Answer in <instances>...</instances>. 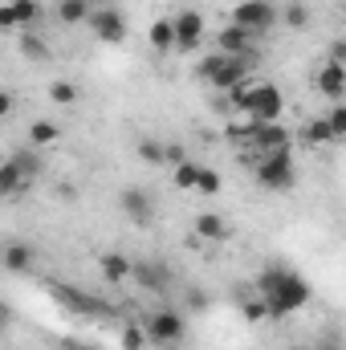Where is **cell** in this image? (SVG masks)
<instances>
[{
	"instance_id": "1",
	"label": "cell",
	"mask_w": 346,
	"mask_h": 350,
	"mask_svg": "<svg viewBox=\"0 0 346 350\" xmlns=\"http://www.w3.org/2000/svg\"><path fill=\"white\" fill-rule=\"evenodd\" d=\"M257 293L269 301V318H285V314L310 306V297H314L310 281H306L302 273H293V269H281V265H269V269L261 273Z\"/></svg>"
},
{
	"instance_id": "2",
	"label": "cell",
	"mask_w": 346,
	"mask_h": 350,
	"mask_svg": "<svg viewBox=\"0 0 346 350\" xmlns=\"http://www.w3.org/2000/svg\"><path fill=\"white\" fill-rule=\"evenodd\" d=\"M257 66V53H249V57H228V53H208L200 66H196V78L200 82H208L212 90H224V94H232L237 86H245V78H249V70Z\"/></svg>"
},
{
	"instance_id": "3",
	"label": "cell",
	"mask_w": 346,
	"mask_h": 350,
	"mask_svg": "<svg viewBox=\"0 0 346 350\" xmlns=\"http://www.w3.org/2000/svg\"><path fill=\"white\" fill-rule=\"evenodd\" d=\"M253 175H257L261 187H269V191H285V187H293L297 167H293V155H289V151H269V155H257Z\"/></svg>"
},
{
	"instance_id": "4",
	"label": "cell",
	"mask_w": 346,
	"mask_h": 350,
	"mask_svg": "<svg viewBox=\"0 0 346 350\" xmlns=\"http://www.w3.org/2000/svg\"><path fill=\"white\" fill-rule=\"evenodd\" d=\"M143 326H147V338H151L155 347H163V350H175L183 338H187V326H183V318L175 314L172 306H159V310H151Z\"/></svg>"
},
{
	"instance_id": "5",
	"label": "cell",
	"mask_w": 346,
	"mask_h": 350,
	"mask_svg": "<svg viewBox=\"0 0 346 350\" xmlns=\"http://www.w3.org/2000/svg\"><path fill=\"white\" fill-rule=\"evenodd\" d=\"M277 21H281V8H277L273 0H241V4L232 8V25L249 29L253 37H265Z\"/></svg>"
},
{
	"instance_id": "6",
	"label": "cell",
	"mask_w": 346,
	"mask_h": 350,
	"mask_svg": "<svg viewBox=\"0 0 346 350\" xmlns=\"http://www.w3.org/2000/svg\"><path fill=\"white\" fill-rule=\"evenodd\" d=\"M281 110H285V98H281V90L273 86V82H253V86H249L245 114H249L253 122H277Z\"/></svg>"
},
{
	"instance_id": "7",
	"label": "cell",
	"mask_w": 346,
	"mask_h": 350,
	"mask_svg": "<svg viewBox=\"0 0 346 350\" xmlns=\"http://www.w3.org/2000/svg\"><path fill=\"white\" fill-rule=\"evenodd\" d=\"M241 135L253 143V151H257V155H269V151H289V143H293V135H289L281 122H249Z\"/></svg>"
},
{
	"instance_id": "8",
	"label": "cell",
	"mask_w": 346,
	"mask_h": 350,
	"mask_svg": "<svg viewBox=\"0 0 346 350\" xmlns=\"http://www.w3.org/2000/svg\"><path fill=\"white\" fill-rule=\"evenodd\" d=\"M90 29H94V37H98V41L118 45V41L127 37V16H122L114 4H98V8H94V16H90Z\"/></svg>"
},
{
	"instance_id": "9",
	"label": "cell",
	"mask_w": 346,
	"mask_h": 350,
	"mask_svg": "<svg viewBox=\"0 0 346 350\" xmlns=\"http://www.w3.org/2000/svg\"><path fill=\"white\" fill-rule=\"evenodd\" d=\"M200 41H204V16L191 12V8L175 12V49L179 53H191Z\"/></svg>"
},
{
	"instance_id": "10",
	"label": "cell",
	"mask_w": 346,
	"mask_h": 350,
	"mask_svg": "<svg viewBox=\"0 0 346 350\" xmlns=\"http://www.w3.org/2000/svg\"><path fill=\"white\" fill-rule=\"evenodd\" d=\"M257 41L249 29H241V25H228V29H220L216 33V49L220 53H228V57H249V53H257Z\"/></svg>"
},
{
	"instance_id": "11",
	"label": "cell",
	"mask_w": 346,
	"mask_h": 350,
	"mask_svg": "<svg viewBox=\"0 0 346 350\" xmlns=\"http://www.w3.org/2000/svg\"><path fill=\"white\" fill-rule=\"evenodd\" d=\"M139 289H147V293H163L168 285H172V269L163 261H135V277H131Z\"/></svg>"
},
{
	"instance_id": "12",
	"label": "cell",
	"mask_w": 346,
	"mask_h": 350,
	"mask_svg": "<svg viewBox=\"0 0 346 350\" xmlns=\"http://www.w3.org/2000/svg\"><path fill=\"white\" fill-rule=\"evenodd\" d=\"M122 212H127L135 224H151V216H155V200H151V191H143V187H127V191H122Z\"/></svg>"
},
{
	"instance_id": "13",
	"label": "cell",
	"mask_w": 346,
	"mask_h": 350,
	"mask_svg": "<svg viewBox=\"0 0 346 350\" xmlns=\"http://www.w3.org/2000/svg\"><path fill=\"white\" fill-rule=\"evenodd\" d=\"M33 265H37V249L29 245V241H8L4 245V269L8 273H33Z\"/></svg>"
},
{
	"instance_id": "14",
	"label": "cell",
	"mask_w": 346,
	"mask_h": 350,
	"mask_svg": "<svg viewBox=\"0 0 346 350\" xmlns=\"http://www.w3.org/2000/svg\"><path fill=\"white\" fill-rule=\"evenodd\" d=\"M98 273H102V281L122 285L127 277H135V261L122 257V253H102V257H98Z\"/></svg>"
},
{
	"instance_id": "15",
	"label": "cell",
	"mask_w": 346,
	"mask_h": 350,
	"mask_svg": "<svg viewBox=\"0 0 346 350\" xmlns=\"http://www.w3.org/2000/svg\"><path fill=\"white\" fill-rule=\"evenodd\" d=\"M314 86L322 90L326 98L343 102V94H346V66H338V62H326V66L318 70V82H314Z\"/></svg>"
},
{
	"instance_id": "16",
	"label": "cell",
	"mask_w": 346,
	"mask_h": 350,
	"mask_svg": "<svg viewBox=\"0 0 346 350\" xmlns=\"http://www.w3.org/2000/svg\"><path fill=\"white\" fill-rule=\"evenodd\" d=\"M196 237L200 241H228L232 237V224L224 216H216V212H200L196 216Z\"/></svg>"
},
{
	"instance_id": "17",
	"label": "cell",
	"mask_w": 346,
	"mask_h": 350,
	"mask_svg": "<svg viewBox=\"0 0 346 350\" xmlns=\"http://www.w3.org/2000/svg\"><path fill=\"white\" fill-rule=\"evenodd\" d=\"M53 293H57L70 310H78V314H90V318H94V314H98V318H102V314H110V306H106V301H94V297H86V293H78V289H62V285H53Z\"/></svg>"
},
{
	"instance_id": "18",
	"label": "cell",
	"mask_w": 346,
	"mask_h": 350,
	"mask_svg": "<svg viewBox=\"0 0 346 350\" xmlns=\"http://www.w3.org/2000/svg\"><path fill=\"white\" fill-rule=\"evenodd\" d=\"M94 0H57V21L62 25H90L94 16Z\"/></svg>"
},
{
	"instance_id": "19",
	"label": "cell",
	"mask_w": 346,
	"mask_h": 350,
	"mask_svg": "<svg viewBox=\"0 0 346 350\" xmlns=\"http://www.w3.org/2000/svg\"><path fill=\"white\" fill-rule=\"evenodd\" d=\"M302 143L306 147H326V143H338V135H334L330 118H314V122L302 126Z\"/></svg>"
},
{
	"instance_id": "20",
	"label": "cell",
	"mask_w": 346,
	"mask_h": 350,
	"mask_svg": "<svg viewBox=\"0 0 346 350\" xmlns=\"http://www.w3.org/2000/svg\"><path fill=\"white\" fill-rule=\"evenodd\" d=\"M8 12H12V25H41V16H45L41 0H12Z\"/></svg>"
},
{
	"instance_id": "21",
	"label": "cell",
	"mask_w": 346,
	"mask_h": 350,
	"mask_svg": "<svg viewBox=\"0 0 346 350\" xmlns=\"http://www.w3.org/2000/svg\"><path fill=\"white\" fill-rule=\"evenodd\" d=\"M57 139H62V126H57V122L37 118V122L29 126V143H33V147H53Z\"/></svg>"
},
{
	"instance_id": "22",
	"label": "cell",
	"mask_w": 346,
	"mask_h": 350,
	"mask_svg": "<svg viewBox=\"0 0 346 350\" xmlns=\"http://www.w3.org/2000/svg\"><path fill=\"white\" fill-rule=\"evenodd\" d=\"M139 159L143 163H151V167H163L168 163V143H159V139H139Z\"/></svg>"
},
{
	"instance_id": "23",
	"label": "cell",
	"mask_w": 346,
	"mask_h": 350,
	"mask_svg": "<svg viewBox=\"0 0 346 350\" xmlns=\"http://www.w3.org/2000/svg\"><path fill=\"white\" fill-rule=\"evenodd\" d=\"M147 37H151V45H155L159 53H168V49H175V21H155Z\"/></svg>"
},
{
	"instance_id": "24",
	"label": "cell",
	"mask_w": 346,
	"mask_h": 350,
	"mask_svg": "<svg viewBox=\"0 0 346 350\" xmlns=\"http://www.w3.org/2000/svg\"><path fill=\"white\" fill-rule=\"evenodd\" d=\"M196 179H200V163H179V167H172V183L175 187H183V191H196Z\"/></svg>"
},
{
	"instance_id": "25",
	"label": "cell",
	"mask_w": 346,
	"mask_h": 350,
	"mask_svg": "<svg viewBox=\"0 0 346 350\" xmlns=\"http://www.w3.org/2000/svg\"><path fill=\"white\" fill-rule=\"evenodd\" d=\"M281 21H285L289 29H306V25H310V8H306L302 0H289V4L281 8Z\"/></svg>"
},
{
	"instance_id": "26",
	"label": "cell",
	"mask_w": 346,
	"mask_h": 350,
	"mask_svg": "<svg viewBox=\"0 0 346 350\" xmlns=\"http://www.w3.org/2000/svg\"><path fill=\"white\" fill-rule=\"evenodd\" d=\"M147 342H151V338H147V326H143V322H127V326H122V347L127 350H143Z\"/></svg>"
},
{
	"instance_id": "27",
	"label": "cell",
	"mask_w": 346,
	"mask_h": 350,
	"mask_svg": "<svg viewBox=\"0 0 346 350\" xmlns=\"http://www.w3.org/2000/svg\"><path fill=\"white\" fill-rule=\"evenodd\" d=\"M21 53H25L29 62H49L45 41H41V37H33V33H25V37H21Z\"/></svg>"
},
{
	"instance_id": "28",
	"label": "cell",
	"mask_w": 346,
	"mask_h": 350,
	"mask_svg": "<svg viewBox=\"0 0 346 350\" xmlns=\"http://www.w3.org/2000/svg\"><path fill=\"white\" fill-rule=\"evenodd\" d=\"M224 183H220V172L216 167H200V179H196V191H204V196H216Z\"/></svg>"
},
{
	"instance_id": "29",
	"label": "cell",
	"mask_w": 346,
	"mask_h": 350,
	"mask_svg": "<svg viewBox=\"0 0 346 350\" xmlns=\"http://www.w3.org/2000/svg\"><path fill=\"white\" fill-rule=\"evenodd\" d=\"M49 98H53L57 106H74V102H78V86H74V82H53V86H49Z\"/></svg>"
},
{
	"instance_id": "30",
	"label": "cell",
	"mask_w": 346,
	"mask_h": 350,
	"mask_svg": "<svg viewBox=\"0 0 346 350\" xmlns=\"http://www.w3.org/2000/svg\"><path fill=\"white\" fill-rule=\"evenodd\" d=\"M245 318H249V322H261V318H269V301H265L261 293L245 301Z\"/></svg>"
},
{
	"instance_id": "31",
	"label": "cell",
	"mask_w": 346,
	"mask_h": 350,
	"mask_svg": "<svg viewBox=\"0 0 346 350\" xmlns=\"http://www.w3.org/2000/svg\"><path fill=\"white\" fill-rule=\"evenodd\" d=\"M326 118H330L334 135H338V139H346V102H334V110H330Z\"/></svg>"
},
{
	"instance_id": "32",
	"label": "cell",
	"mask_w": 346,
	"mask_h": 350,
	"mask_svg": "<svg viewBox=\"0 0 346 350\" xmlns=\"http://www.w3.org/2000/svg\"><path fill=\"white\" fill-rule=\"evenodd\" d=\"M326 62H338V66H346V37L330 41V57H326Z\"/></svg>"
},
{
	"instance_id": "33",
	"label": "cell",
	"mask_w": 346,
	"mask_h": 350,
	"mask_svg": "<svg viewBox=\"0 0 346 350\" xmlns=\"http://www.w3.org/2000/svg\"><path fill=\"white\" fill-rule=\"evenodd\" d=\"M314 350H343V338H338V334H322V338L314 342Z\"/></svg>"
},
{
	"instance_id": "34",
	"label": "cell",
	"mask_w": 346,
	"mask_h": 350,
	"mask_svg": "<svg viewBox=\"0 0 346 350\" xmlns=\"http://www.w3.org/2000/svg\"><path fill=\"white\" fill-rule=\"evenodd\" d=\"M187 301H191V310H208V293H200V289H191Z\"/></svg>"
},
{
	"instance_id": "35",
	"label": "cell",
	"mask_w": 346,
	"mask_h": 350,
	"mask_svg": "<svg viewBox=\"0 0 346 350\" xmlns=\"http://www.w3.org/2000/svg\"><path fill=\"white\" fill-rule=\"evenodd\" d=\"M0 114H12V94H8V90L0 94Z\"/></svg>"
},
{
	"instance_id": "36",
	"label": "cell",
	"mask_w": 346,
	"mask_h": 350,
	"mask_svg": "<svg viewBox=\"0 0 346 350\" xmlns=\"http://www.w3.org/2000/svg\"><path fill=\"white\" fill-rule=\"evenodd\" d=\"M66 350H102V347H82V342H66Z\"/></svg>"
},
{
	"instance_id": "37",
	"label": "cell",
	"mask_w": 346,
	"mask_h": 350,
	"mask_svg": "<svg viewBox=\"0 0 346 350\" xmlns=\"http://www.w3.org/2000/svg\"><path fill=\"white\" fill-rule=\"evenodd\" d=\"M289 350H314V347H289Z\"/></svg>"
},
{
	"instance_id": "38",
	"label": "cell",
	"mask_w": 346,
	"mask_h": 350,
	"mask_svg": "<svg viewBox=\"0 0 346 350\" xmlns=\"http://www.w3.org/2000/svg\"><path fill=\"white\" fill-rule=\"evenodd\" d=\"M98 4H114V0H98Z\"/></svg>"
}]
</instances>
